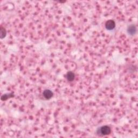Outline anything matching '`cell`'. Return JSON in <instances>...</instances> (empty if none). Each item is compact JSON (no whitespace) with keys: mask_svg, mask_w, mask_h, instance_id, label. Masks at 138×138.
I'll use <instances>...</instances> for the list:
<instances>
[{"mask_svg":"<svg viewBox=\"0 0 138 138\" xmlns=\"http://www.w3.org/2000/svg\"><path fill=\"white\" fill-rule=\"evenodd\" d=\"M11 94H4L3 96H2L1 99H2V100H7V99H8V98H10V97H13V95L10 96Z\"/></svg>","mask_w":138,"mask_h":138,"instance_id":"52a82bcc","label":"cell"},{"mask_svg":"<svg viewBox=\"0 0 138 138\" xmlns=\"http://www.w3.org/2000/svg\"><path fill=\"white\" fill-rule=\"evenodd\" d=\"M66 77L67 79L68 80V81H72L74 79L75 75H74L73 72H72L71 71H69L67 73Z\"/></svg>","mask_w":138,"mask_h":138,"instance_id":"5b68a950","label":"cell"},{"mask_svg":"<svg viewBox=\"0 0 138 138\" xmlns=\"http://www.w3.org/2000/svg\"><path fill=\"white\" fill-rule=\"evenodd\" d=\"M137 28L136 26L134 25H131L129 26L127 29V32L130 35H133L136 33Z\"/></svg>","mask_w":138,"mask_h":138,"instance_id":"277c9868","label":"cell"},{"mask_svg":"<svg viewBox=\"0 0 138 138\" xmlns=\"http://www.w3.org/2000/svg\"><path fill=\"white\" fill-rule=\"evenodd\" d=\"M111 132V128L108 126H104L101 127L99 130H98V133L103 135H106L110 134Z\"/></svg>","mask_w":138,"mask_h":138,"instance_id":"6da1fadb","label":"cell"},{"mask_svg":"<svg viewBox=\"0 0 138 138\" xmlns=\"http://www.w3.org/2000/svg\"><path fill=\"white\" fill-rule=\"evenodd\" d=\"M6 35V29L4 28L1 26V38H3L4 37H5Z\"/></svg>","mask_w":138,"mask_h":138,"instance_id":"8992f818","label":"cell"},{"mask_svg":"<svg viewBox=\"0 0 138 138\" xmlns=\"http://www.w3.org/2000/svg\"><path fill=\"white\" fill-rule=\"evenodd\" d=\"M115 23L114 22V21L113 20H108L105 23V27L106 28V29L111 30H113L114 28H115Z\"/></svg>","mask_w":138,"mask_h":138,"instance_id":"7a4b0ae2","label":"cell"},{"mask_svg":"<svg viewBox=\"0 0 138 138\" xmlns=\"http://www.w3.org/2000/svg\"><path fill=\"white\" fill-rule=\"evenodd\" d=\"M43 94L45 99H49L52 97L53 93L50 89H45V90H44V92H43Z\"/></svg>","mask_w":138,"mask_h":138,"instance_id":"3957f363","label":"cell"}]
</instances>
